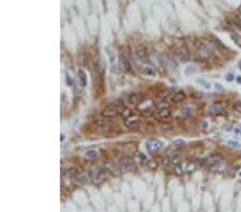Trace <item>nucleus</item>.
<instances>
[{
    "label": "nucleus",
    "instance_id": "1",
    "mask_svg": "<svg viewBox=\"0 0 241 212\" xmlns=\"http://www.w3.org/2000/svg\"><path fill=\"white\" fill-rule=\"evenodd\" d=\"M105 174H106V171L104 169V167L97 164L91 165L90 169H89V175H90L91 181L94 184H100V183H102L104 181Z\"/></svg>",
    "mask_w": 241,
    "mask_h": 212
},
{
    "label": "nucleus",
    "instance_id": "21",
    "mask_svg": "<svg viewBox=\"0 0 241 212\" xmlns=\"http://www.w3.org/2000/svg\"><path fill=\"white\" fill-rule=\"evenodd\" d=\"M180 161H181L180 153H174L173 155H170V165H173V166L180 164Z\"/></svg>",
    "mask_w": 241,
    "mask_h": 212
},
{
    "label": "nucleus",
    "instance_id": "24",
    "mask_svg": "<svg viewBox=\"0 0 241 212\" xmlns=\"http://www.w3.org/2000/svg\"><path fill=\"white\" fill-rule=\"evenodd\" d=\"M142 72H144L146 75H149V76L156 75V70H154L152 67H149V66H146L145 67H142Z\"/></svg>",
    "mask_w": 241,
    "mask_h": 212
},
{
    "label": "nucleus",
    "instance_id": "38",
    "mask_svg": "<svg viewBox=\"0 0 241 212\" xmlns=\"http://www.w3.org/2000/svg\"><path fill=\"white\" fill-rule=\"evenodd\" d=\"M216 88H217V90H222V86L219 85V84H217L216 85Z\"/></svg>",
    "mask_w": 241,
    "mask_h": 212
},
{
    "label": "nucleus",
    "instance_id": "22",
    "mask_svg": "<svg viewBox=\"0 0 241 212\" xmlns=\"http://www.w3.org/2000/svg\"><path fill=\"white\" fill-rule=\"evenodd\" d=\"M78 77H79V80H81V86H83V87H85V86L87 85V75H86V73L83 71V70H79Z\"/></svg>",
    "mask_w": 241,
    "mask_h": 212
},
{
    "label": "nucleus",
    "instance_id": "13",
    "mask_svg": "<svg viewBox=\"0 0 241 212\" xmlns=\"http://www.w3.org/2000/svg\"><path fill=\"white\" fill-rule=\"evenodd\" d=\"M138 124H139V122L136 118L131 117V118H129V119L125 120V125L129 130H136L137 128H138Z\"/></svg>",
    "mask_w": 241,
    "mask_h": 212
},
{
    "label": "nucleus",
    "instance_id": "32",
    "mask_svg": "<svg viewBox=\"0 0 241 212\" xmlns=\"http://www.w3.org/2000/svg\"><path fill=\"white\" fill-rule=\"evenodd\" d=\"M234 108H235L237 111L241 113V101H236L235 103H234Z\"/></svg>",
    "mask_w": 241,
    "mask_h": 212
},
{
    "label": "nucleus",
    "instance_id": "27",
    "mask_svg": "<svg viewBox=\"0 0 241 212\" xmlns=\"http://www.w3.org/2000/svg\"><path fill=\"white\" fill-rule=\"evenodd\" d=\"M67 174L69 175L70 177H74V178H75L77 175L79 174V171L76 168V167H70V168H68Z\"/></svg>",
    "mask_w": 241,
    "mask_h": 212
},
{
    "label": "nucleus",
    "instance_id": "8",
    "mask_svg": "<svg viewBox=\"0 0 241 212\" xmlns=\"http://www.w3.org/2000/svg\"><path fill=\"white\" fill-rule=\"evenodd\" d=\"M120 67L127 73H132L133 69H132V64H131L130 60L128 59V57H125L123 54L120 55Z\"/></svg>",
    "mask_w": 241,
    "mask_h": 212
},
{
    "label": "nucleus",
    "instance_id": "2",
    "mask_svg": "<svg viewBox=\"0 0 241 212\" xmlns=\"http://www.w3.org/2000/svg\"><path fill=\"white\" fill-rule=\"evenodd\" d=\"M137 109L140 110L142 115L144 117H151L154 114L153 110V102L151 100L147 99H142V101L137 105Z\"/></svg>",
    "mask_w": 241,
    "mask_h": 212
},
{
    "label": "nucleus",
    "instance_id": "11",
    "mask_svg": "<svg viewBox=\"0 0 241 212\" xmlns=\"http://www.w3.org/2000/svg\"><path fill=\"white\" fill-rule=\"evenodd\" d=\"M117 115H119V113L117 111V109L114 106H108L102 111V117L108 118V119H113L116 117Z\"/></svg>",
    "mask_w": 241,
    "mask_h": 212
},
{
    "label": "nucleus",
    "instance_id": "19",
    "mask_svg": "<svg viewBox=\"0 0 241 212\" xmlns=\"http://www.w3.org/2000/svg\"><path fill=\"white\" fill-rule=\"evenodd\" d=\"M134 158H136V159L139 161V163H142V164H144V163H147V161H148L146 155H145L142 152H140V151H135Z\"/></svg>",
    "mask_w": 241,
    "mask_h": 212
},
{
    "label": "nucleus",
    "instance_id": "23",
    "mask_svg": "<svg viewBox=\"0 0 241 212\" xmlns=\"http://www.w3.org/2000/svg\"><path fill=\"white\" fill-rule=\"evenodd\" d=\"M146 165L149 169H151V171H156V169L159 167V163H158V161H156V160H148L146 163Z\"/></svg>",
    "mask_w": 241,
    "mask_h": 212
},
{
    "label": "nucleus",
    "instance_id": "18",
    "mask_svg": "<svg viewBox=\"0 0 241 212\" xmlns=\"http://www.w3.org/2000/svg\"><path fill=\"white\" fill-rule=\"evenodd\" d=\"M135 56H136V58H138L139 60H145L147 57V53L142 47H139V48H137L136 52H135Z\"/></svg>",
    "mask_w": 241,
    "mask_h": 212
},
{
    "label": "nucleus",
    "instance_id": "20",
    "mask_svg": "<svg viewBox=\"0 0 241 212\" xmlns=\"http://www.w3.org/2000/svg\"><path fill=\"white\" fill-rule=\"evenodd\" d=\"M112 119H108V118H101V119H97L94 121V124L98 125V127H105L107 125L108 123H111Z\"/></svg>",
    "mask_w": 241,
    "mask_h": 212
},
{
    "label": "nucleus",
    "instance_id": "41",
    "mask_svg": "<svg viewBox=\"0 0 241 212\" xmlns=\"http://www.w3.org/2000/svg\"><path fill=\"white\" fill-rule=\"evenodd\" d=\"M64 135H61V141H64Z\"/></svg>",
    "mask_w": 241,
    "mask_h": 212
},
{
    "label": "nucleus",
    "instance_id": "16",
    "mask_svg": "<svg viewBox=\"0 0 241 212\" xmlns=\"http://www.w3.org/2000/svg\"><path fill=\"white\" fill-rule=\"evenodd\" d=\"M142 101L140 99V95L137 94V93H132V94L129 97V103L132 104V105H138V103Z\"/></svg>",
    "mask_w": 241,
    "mask_h": 212
},
{
    "label": "nucleus",
    "instance_id": "34",
    "mask_svg": "<svg viewBox=\"0 0 241 212\" xmlns=\"http://www.w3.org/2000/svg\"><path fill=\"white\" fill-rule=\"evenodd\" d=\"M182 145H184V141H182V139H177V141H175L174 143H173V146H175V147H181Z\"/></svg>",
    "mask_w": 241,
    "mask_h": 212
},
{
    "label": "nucleus",
    "instance_id": "29",
    "mask_svg": "<svg viewBox=\"0 0 241 212\" xmlns=\"http://www.w3.org/2000/svg\"><path fill=\"white\" fill-rule=\"evenodd\" d=\"M86 158H88V159H94V158L98 157V152L95 150H93V149H91V150H88L87 152L85 153Z\"/></svg>",
    "mask_w": 241,
    "mask_h": 212
},
{
    "label": "nucleus",
    "instance_id": "10",
    "mask_svg": "<svg viewBox=\"0 0 241 212\" xmlns=\"http://www.w3.org/2000/svg\"><path fill=\"white\" fill-rule=\"evenodd\" d=\"M146 148L150 152H156V151L160 150L162 148V143L160 141H158V139H150V141H147Z\"/></svg>",
    "mask_w": 241,
    "mask_h": 212
},
{
    "label": "nucleus",
    "instance_id": "39",
    "mask_svg": "<svg viewBox=\"0 0 241 212\" xmlns=\"http://www.w3.org/2000/svg\"><path fill=\"white\" fill-rule=\"evenodd\" d=\"M237 83L239 84V85H241V76H238L237 77Z\"/></svg>",
    "mask_w": 241,
    "mask_h": 212
},
{
    "label": "nucleus",
    "instance_id": "30",
    "mask_svg": "<svg viewBox=\"0 0 241 212\" xmlns=\"http://www.w3.org/2000/svg\"><path fill=\"white\" fill-rule=\"evenodd\" d=\"M170 94V90L169 89H163L162 91L160 92V97H162V99H165V97H167L168 95Z\"/></svg>",
    "mask_w": 241,
    "mask_h": 212
},
{
    "label": "nucleus",
    "instance_id": "12",
    "mask_svg": "<svg viewBox=\"0 0 241 212\" xmlns=\"http://www.w3.org/2000/svg\"><path fill=\"white\" fill-rule=\"evenodd\" d=\"M75 180L77 182L81 183V184H87L89 181H91L89 171H79V174L75 177Z\"/></svg>",
    "mask_w": 241,
    "mask_h": 212
},
{
    "label": "nucleus",
    "instance_id": "44",
    "mask_svg": "<svg viewBox=\"0 0 241 212\" xmlns=\"http://www.w3.org/2000/svg\"><path fill=\"white\" fill-rule=\"evenodd\" d=\"M240 135H241V132H240Z\"/></svg>",
    "mask_w": 241,
    "mask_h": 212
},
{
    "label": "nucleus",
    "instance_id": "25",
    "mask_svg": "<svg viewBox=\"0 0 241 212\" xmlns=\"http://www.w3.org/2000/svg\"><path fill=\"white\" fill-rule=\"evenodd\" d=\"M120 116L122 117L123 120H127V119H129V118L132 117V116H133V113H132V110H131V109L125 108V109H123L122 113L120 114Z\"/></svg>",
    "mask_w": 241,
    "mask_h": 212
},
{
    "label": "nucleus",
    "instance_id": "28",
    "mask_svg": "<svg viewBox=\"0 0 241 212\" xmlns=\"http://www.w3.org/2000/svg\"><path fill=\"white\" fill-rule=\"evenodd\" d=\"M173 168H174L175 175H177V176H181V175H183V168H182L181 164L175 165V166H173Z\"/></svg>",
    "mask_w": 241,
    "mask_h": 212
},
{
    "label": "nucleus",
    "instance_id": "26",
    "mask_svg": "<svg viewBox=\"0 0 241 212\" xmlns=\"http://www.w3.org/2000/svg\"><path fill=\"white\" fill-rule=\"evenodd\" d=\"M230 37H231V40H233L236 43V45L239 46V47H241V36H239V34H237V33H235V32H231Z\"/></svg>",
    "mask_w": 241,
    "mask_h": 212
},
{
    "label": "nucleus",
    "instance_id": "35",
    "mask_svg": "<svg viewBox=\"0 0 241 212\" xmlns=\"http://www.w3.org/2000/svg\"><path fill=\"white\" fill-rule=\"evenodd\" d=\"M236 24L241 28V14L240 13L236 15Z\"/></svg>",
    "mask_w": 241,
    "mask_h": 212
},
{
    "label": "nucleus",
    "instance_id": "40",
    "mask_svg": "<svg viewBox=\"0 0 241 212\" xmlns=\"http://www.w3.org/2000/svg\"><path fill=\"white\" fill-rule=\"evenodd\" d=\"M238 12H239V13L241 14V4L239 6V8H238Z\"/></svg>",
    "mask_w": 241,
    "mask_h": 212
},
{
    "label": "nucleus",
    "instance_id": "5",
    "mask_svg": "<svg viewBox=\"0 0 241 212\" xmlns=\"http://www.w3.org/2000/svg\"><path fill=\"white\" fill-rule=\"evenodd\" d=\"M174 54L178 59L181 60V61H186L190 58V52H189V50L186 46H182V45L176 46L174 48Z\"/></svg>",
    "mask_w": 241,
    "mask_h": 212
},
{
    "label": "nucleus",
    "instance_id": "43",
    "mask_svg": "<svg viewBox=\"0 0 241 212\" xmlns=\"http://www.w3.org/2000/svg\"><path fill=\"white\" fill-rule=\"evenodd\" d=\"M239 67H240V69H241V61H240V64H239Z\"/></svg>",
    "mask_w": 241,
    "mask_h": 212
},
{
    "label": "nucleus",
    "instance_id": "42",
    "mask_svg": "<svg viewBox=\"0 0 241 212\" xmlns=\"http://www.w3.org/2000/svg\"><path fill=\"white\" fill-rule=\"evenodd\" d=\"M238 176H239V177H241V171H239V174H238Z\"/></svg>",
    "mask_w": 241,
    "mask_h": 212
},
{
    "label": "nucleus",
    "instance_id": "4",
    "mask_svg": "<svg viewBox=\"0 0 241 212\" xmlns=\"http://www.w3.org/2000/svg\"><path fill=\"white\" fill-rule=\"evenodd\" d=\"M119 166H120L121 171H133L135 167V161L132 157H130V155H125V157H123L122 159L120 160Z\"/></svg>",
    "mask_w": 241,
    "mask_h": 212
},
{
    "label": "nucleus",
    "instance_id": "31",
    "mask_svg": "<svg viewBox=\"0 0 241 212\" xmlns=\"http://www.w3.org/2000/svg\"><path fill=\"white\" fill-rule=\"evenodd\" d=\"M162 164L164 165V166H168V165H170V157L169 155H166V157L163 158Z\"/></svg>",
    "mask_w": 241,
    "mask_h": 212
},
{
    "label": "nucleus",
    "instance_id": "7",
    "mask_svg": "<svg viewBox=\"0 0 241 212\" xmlns=\"http://www.w3.org/2000/svg\"><path fill=\"white\" fill-rule=\"evenodd\" d=\"M224 109H225V106L222 102H217V103L211 104L209 107V114L211 116H219L224 114Z\"/></svg>",
    "mask_w": 241,
    "mask_h": 212
},
{
    "label": "nucleus",
    "instance_id": "9",
    "mask_svg": "<svg viewBox=\"0 0 241 212\" xmlns=\"http://www.w3.org/2000/svg\"><path fill=\"white\" fill-rule=\"evenodd\" d=\"M222 160H223V155L220 154V153H213L206 160V162H207L208 166H216V165H219L222 162Z\"/></svg>",
    "mask_w": 241,
    "mask_h": 212
},
{
    "label": "nucleus",
    "instance_id": "14",
    "mask_svg": "<svg viewBox=\"0 0 241 212\" xmlns=\"http://www.w3.org/2000/svg\"><path fill=\"white\" fill-rule=\"evenodd\" d=\"M196 167H197V164H196L194 161H189V162L186 163V166H184V171L188 172V174H192V172L195 171Z\"/></svg>",
    "mask_w": 241,
    "mask_h": 212
},
{
    "label": "nucleus",
    "instance_id": "36",
    "mask_svg": "<svg viewBox=\"0 0 241 212\" xmlns=\"http://www.w3.org/2000/svg\"><path fill=\"white\" fill-rule=\"evenodd\" d=\"M227 144L229 146H231V147H238V146H239V144H238L237 141H227Z\"/></svg>",
    "mask_w": 241,
    "mask_h": 212
},
{
    "label": "nucleus",
    "instance_id": "3",
    "mask_svg": "<svg viewBox=\"0 0 241 212\" xmlns=\"http://www.w3.org/2000/svg\"><path fill=\"white\" fill-rule=\"evenodd\" d=\"M196 50H197V54L200 57V59H205L211 54V47L205 41H198L197 45H196Z\"/></svg>",
    "mask_w": 241,
    "mask_h": 212
},
{
    "label": "nucleus",
    "instance_id": "17",
    "mask_svg": "<svg viewBox=\"0 0 241 212\" xmlns=\"http://www.w3.org/2000/svg\"><path fill=\"white\" fill-rule=\"evenodd\" d=\"M158 116L161 119H167L170 117V109L169 108H163L158 110Z\"/></svg>",
    "mask_w": 241,
    "mask_h": 212
},
{
    "label": "nucleus",
    "instance_id": "37",
    "mask_svg": "<svg viewBox=\"0 0 241 212\" xmlns=\"http://www.w3.org/2000/svg\"><path fill=\"white\" fill-rule=\"evenodd\" d=\"M225 77H226V80L233 81V80H234V74H233V73H228L227 75L225 76Z\"/></svg>",
    "mask_w": 241,
    "mask_h": 212
},
{
    "label": "nucleus",
    "instance_id": "6",
    "mask_svg": "<svg viewBox=\"0 0 241 212\" xmlns=\"http://www.w3.org/2000/svg\"><path fill=\"white\" fill-rule=\"evenodd\" d=\"M103 167H104V169L107 172H109V174H112L113 176H120L121 175V168L119 165H117L116 163H113V162H106L104 163V165H103Z\"/></svg>",
    "mask_w": 241,
    "mask_h": 212
},
{
    "label": "nucleus",
    "instance_id": "15",
    "mask_svg": "<svg viewBox=\"0 0 241 212\" xmlns=\"http://www.w3.org/2000/svg\"><path fill=\"white\" fill-rule=\"evenodd\" d=\"M186 99V93H184L183 91H177L176 93L174 94V97H173V102L174 103H180V102H182L183 100Z\"/></svg>",
    "mask_w": 241,
    "mask_h": 212
},
{
    "label": "nucleus",
    "instance_id": "33",
    "mask_svg": "<svg viewBox=\"0 0 241 212\" xmlns=\"http://www.w3.org/2000/svg\"><path fill=\"white\" fill-rule=\"evenodd\" d=\"M156 107H158V109H163V108H169V105H168V103H166V102H161Z\"/></svg>",
    "mask_w": 241,
    "mask_h": 212
}]
</instances>
